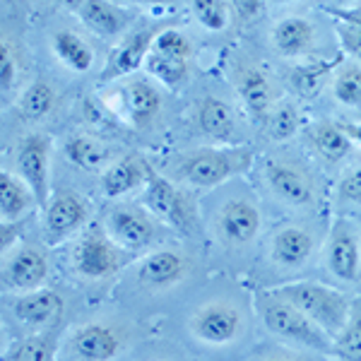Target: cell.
<instances>
[{"instance_id":"obj_25","label":"cell","mask_w":361,"mask_h":361,"mask_svg":"<svg viewBox=\"0 0 361 361\" xmlns=\"http://www.w3.org/2000/svg\"><path fill=\"white\" fill-rule=\"evenodd\" d=\"M306 140L313 147V152L328 164H340L342 159H347L354 145L347 133L342 130V123H333V121H318V123L308 126Z\"/></svg>"},{"instance_id":"obj_38","label":"cell","mask_w":361,"mask_h":361,"mask_svg":"<svg viewBox=\"0 0 361 361\" xmlns=\"http://www.w3.org/2000/svg\"><path fill=\"white\" fill-rule=\"evenodd\" d=\"M17 80H20V58H17L15 44L8 37L0 39V87L5 94L15 90Z\"/></svg>"},{"instance_id":"obj_31","label":"cell","mask_w":361,"mask_h":361,"mask_svg":"<svg viewBox=\"0 0 361 361\" xmlns=\"http://www.w3.org/2000/svg\"><path fill=\"white\" fill-rule=\"evenodd\" d=\"M145 68H147L149 78L159 80L169 90H178L190 75V61L157 54V51H149L147 61H145Z\"/></svg>"},{"instance_id":"obj_3","label":"cell","mask_w":361,"mask_h":361,"mask_svg":"<svg viewBox=\"0 0 361 361\" xmlns=\"http://www.w3.org/2000/svg\"><path fill=\"white\" fill-rule=\"evenodd\" d=\"M253 164V149L248 147H205L176 159V176L193 188H214L224 180L248 171Z\"/></svg>"},{"instance_id":"obj_35","label":"cell","mask_w":361,"mask_h":361,"mask_svg":"<svg viewBox=\"0 0 361 361\" xmlns=\"http://www.w3.org/2000/svg\"><path fill=\"white\" fill-rule=\"evenodd\" d=\"M5 361H56V345L51 335H32L17 342Z\"/></svg>"},{"instance_id":"obj_2","label":"cell","mask_w":361,"mask_h":361,"mask_svg":"<svg viewBox=\"0 0 361 361\" xmlns=\"http://www.w3.org/2000/svg\"><path fill=\"white\" fill-rule=\"evenodd\" d=\"M255 308H258V316L270 335H275L284 342H292V345L313 349L318 354L333 357V337L323 333L311 318L304 316L289 301L279 299L272 292H258L255 294Z\"/></svg>"},{"instance_id":"obj_6","label":"cell","mask_w":361,"mask_h":361,"mask_svg":"<svg viewBox=\"0 0 361 361\" xmlns=\"http://www.w3.org/2000/svg\"><path fill=\"white\" fill-rule=\"evenodd\" d=\"M142 205L159 222H166L178 231H193V224L197 222V209L190 195L176 188L171 180L157 171L149 173V180L142 193Z\"/></svg>"},{"instance_id":"obj_30","label":"cell","mask_w":361,"mask_h":361,"mask_svg":"<svg viewBox=\"0 0 361 361\" xmlns=\"http://www.w3.org/2000/svg\"><path fill=\"white\" fill-rule=\"evenodd\" d=\"M263 133L272 142H287L301 130V111L292 102H279L270 109L263 121Z\"/></svg>"},{"instance_id":"obj_43","label":"cell","mask_w":361,"mask_h":361,"mask_svg":"<svg viewBox=\"0 0 361 361\" xmlns=\"http://www.w3.org/2000/svg\"><path fill=\"white\" fill-rule=\"evenodd\" d=\"M20 226H22L20 222H3V224H0V248H3L5 255L13 250L15 241L20 238V234H22Z\"/></svg>"},{"instance_id":"obj_42","label":"cell","mask_w":361,"mask_h":361,"mask_svg":"<svg viewBox=\"0 0 361 361\" xmlns=\"http://www.w3.org/2000/svg\"><path fill=\"white\" fill-rule=\"evenodd\" d=\"M267 5L260 3V0H248V3H234L231 5V13H234V17L238 22H246V25H250V22H258L260 17H263Z\"/></svg>"},{"instance_id":"obj_32","label":"cell","mask_w":361,"mask_h":361,"mask_svg":"<svg viewBox=\"0 0 361 361\" xmlns=\"http://www.w3.org/2000/svg\"><path fill=\"white\" fill-rule=\"evenodd\" d=\"M58 94L46 80H34L20 97V114L27 121H42L56 109Z\"/></svg>"},{"instance_id":"obj_24","label":"cell","mask_w":361,"mask_h":361,"mask_svg":"<svg viewBox=\"0 0 361 361\" xmlns=\"http://www.w3.org/2000/svg\"><path fill=\"white\" fill-rule=\"evenodd\" d=\"M342 56L335 58H308V61L299 63L289 70V85L294 87V92L304 99H316L320 92L325 90V85L330 82V78L335 75V70L342 66Z\"/></svg>"},{"instance_id":"obj_26","label":"cell","mask_w":361,"mask_h":361,"mask_svg":"<svg viewBox=\"0 0 361 361\" xmlns=\"http://www.w3.org/2000/svg\"><path fill=\"white\" fill-rule=\"evenodd\" d=\"M195 126L209 140H226L236 130L234 109L219 97H205L195 106Z\"/></svg>"},{"instance_id":"obj_36","label":"cell","mask_w":361,"mask_h":361,"mask_svg":"<svg viewBox=\"0 0 361 361\" xmlns=\"http://www.w3.org/2000/svg\"><path fill=\"white\" fill-rule=\"evenodd\" d=\"M193 15L209 32H222L231 20V5L219 0H197L193 5Z\"/></svg>"},{"instance_id":"obj_1","label":"cell","mask_w":361,"mask_h":361,"mask_svg":"<svg viewBox=\"0 0 361 361\" xmlns=\"http://www.w3.org/2000/svg\"><path fill=\"white\" fill-rule=\"evenodd\" d=\"M270 292L299 308L304 316L311 318L313 323H316L323 333H328L333 340L345 330V325L349 323V316H352L354 301L349 299L345 292H340V289H335V287H328V284L292 282V284H282V287L270 289Z\"/></svg>"},{"instance_id":"obj_17","label":"cell","mask_w":361,"mask_h":361,"mask_svg":"<svg viewBox=\"0 0 361 361\" xmlns=\"http://www.w3.org/2000/svg\"><path fill=\"white\" fill-rule=\"evenodd\" d=\"M157 34L159 32H157V29H149V27L128 34L123 42L114 49V54L109 56L106 66H104L102 75H99V85L114 82V80L126 78V75L135 73L137 68H142L149 56V51H152V46H154Z\"/></svg>"},{"instance_id":"obj_34","label":"cell","mask_w":361,"mask_h":361,"mask_svg":"<svg viewBox=\"0 0 361 361\" xmlns=\"http://www.w3.org/2000/svg\"><path fill=\"white\" fill-rule=\"evenodd\" d=\"M333 97L345 106H361V66L357 61L342 63L335 70Z\"/></svg>"},{"instance_id":"obj_9","label":"cell","mask_w":361,"mask_h":361,"mask_svg":"<svg viewBox=\"0 0 361 361\" xmlns=\"http://www.w3.org/2000/svg\"><path fill=\"white\" fill-rule=\"evenodd\" d=\"M325 267L337 282L357 284L361 279V234L349 219H335L325 246Z\"/></svg>"},{"instance_id":"obj_23","label":"cell","mask_w":361,"mask_h":361,"mask_svg":"<svg viewBox=\"0 0 361 361\" xmlns=\"http://www.w3.org/2000/svg\"><path fill=\"white\" fill-rule=\"evenodd\" d=\"M63 296L54 289H34V292L20 294L13 301V313L17 320L34 328H44V325L56 323L63 316Z\"/></svg>"},{"instance_id":"obj_11","label":"cell","mask_w":361,"mask_h":361,"mask_svg":"<svg viewBox=\"0 0 361 361\" xmlns=\"http://www.w3.org/2000/svg\"><path fill=\"white\" fill-rule=\"evenodd\" d=\"M214 226H217V236L224 246L246 248L263 229V214L250 197H231L219 207Z\"/></svg>"},{"instance_id":"obj_22","label":"cell","mask_w":361,"mask_h":361,"mask_svg":"<svg viewBox=\"0 0 361 361\" xmlns=\"http://www.w3.org/2000/svg\"><path fill=\"white\" fill-rule=\"evenodd\" d=\"M154 169L145 161L142 154H126L118 161H114L106 171L102 173V190L109 197H123L133 190L147 185L149 173Z\"/></svg>"},{"instance_id":"obj_5","label":"cell","mask_w":361,"mask_h":361,"mask_svg":"<svg viewBox=\"0 0 361 361\" xmlns=\"http://www.w3.org/2000/svg\"><path fill=\"white\" fill-rule=\"evenodd\" d=\"M73 270L80 279L87 282H102L114 277L123 265V253L116 246V241L109 236V231L99 224L87 226L80 236V241L73 248Z\"/></svg>"},{"instance_id":"obj_29","label":"cell","mask_w":361,"mask_h":361,"mask_svg":"<svg viewBox=\"0 0 361 361\" xmlns=\"http://www.w3.org/2000/svg\"><path fill=\"white\" fill-rule=\"evenodd\" d=\"M51 49L58 61L63 63L73 73H90L94 66V51L85 42L80 34L70 32V29H61L51 37Z\"/></svg>"},{"instance_id":"obj_27","label":"cell","mask_w":361,"mask_h":361,"mask_svg":"<svg viewBox=\"0 0 361 361\" xmlns=\"http://www.w3.org/2000/svg\"><path fill=\"white\" fill-rule=\"evenodd\" d=\"M39 205L34 190L25 183V178L13 171L0 173V219L3 222H20Z\"/></svg>"},{"instance_id":"obj_39","label":"cell","mask_w":361,"mask_h":361,"mask_svg":"<svg viewBox=\"0 0 361 361\" xmlns=\"http://www.w3.org/2000/svg\"><path fill=\"white\" fill-rule=\"evenodd\" d=\"M337 205L340 207L361 205V161L352 164L342 173L340 183H337Z\"/></svg>"},{"instance_id":"obj_7","label":"cell","mask_w":361,"mask_h":361,"mask_svg":"<svg viewBox=\"0 0 361 361\" xmlns=\"http://www.w3.org/2000/svg\"><path fill=\"white\" fill-rule=\"evenodd\" d=\"M265 183L279 202L289 207L316 205V180L311 171L292 157H272L265 164Z\"/></svg>"},{"instance_id":"obj_19","label":"cell","mask_w":361,"mask_h":361,"mask_svg":"<svg viewBox=\"0 0 361 361\" xmlns=\"http://www.w3.org/2000/svg\"><path fill=\"white\" fill-rule=\"evenodd\" d=\"M118 106L135 128H149L161 114V92L149 80H128L118 92Z\"/></svg>"},{"instance_id":"obj_12","label":"cell","mask_w":361,"mask_h":361,"mask_svg":"<svg viewBox=\"0 0 361 361\" xmlns=\"http://www.w3.org/2000/svg\"><path fill=\"white\" fill-rule=\"evenodd\" d=\"M190 258L183 250L176 248H159L147 253L135 265V279L140 287L161 292V289H171L183 282L190 275Z\"/></svg>"},{"instance_id":"obj_8","label":"cell","mask_w":361,"mask_h":361,"mask_svg":"<svg viewBox=\"0 0 361 361\" xmlns=\"http://www.w3.org/2000/svg\"><path fill=\"white\" fill-rule=\"evenodd\" d=\"M128 347V333L121 325L92 320L68 337V361H114Z\"/></svg>"},{"instance_id":"obj_4","label":"cell","mask_w":361,"mask_h":361,"mask_svg":"<svg viewBox=\"0 0 361 361\" xmlns=\"http://www.w3.org/2000/svg\"><path fill=\"white\" fill-rule=\"evenodd\" d=\"M246 330V313L231 299H209L188 318V333L207 347H226Z\"/></svg>"},{"instance_id":"obj_21","label":"cell","mask_w":361,"mask_h":361,"mask_svg":"<svg viewBox=\"0 0 361 361\" xmlns=\"http://www.w3.org/2000/svg\"><path fill=\"white\" fill-rule=\"evenodd\" d=\"M70 8L78 13V17L92 32L104 39L123 34L133 17L123 5L109 3V0H80V3H70Z\"/></svg>"},{"instance_id":"obj_13","label":"cell","mask_w":361,"mask_h":361,"mask_svg":"<svg viewBox=\"0 0 361 361\" xmlns=\"http://www.w3.org/2000/svg\"><path fill=\"white\" fill-rule=\"evenodd\" d=\"M90 219V202L75 190H58L46 202L44 234L49 243H61L68 236L78 234Z\"/></svg>"},{"instance_id":"obj_41","label":"cell","mask_w":361,"mask_h":361,"mask_svg":"<svg viewBox=\"0 0 361 361\" xmlns=\"http://www.w3.org/2000/svg\"><path fill=\"white\" fill-rule=\"evenodd\" d=\"M328 15H333L337 22H345V25H352V27H359L361 29V3H354V5H337V3H330V5H320Z\"/></svg>"},{"instance_id":"obj_20","label":"cell","mask_w":361,"mask_h":361,"mask_svg":"<svg viewBox=\"0 0 361 361\" xmlns=\"http://www.w3.org/2000/svg\"><path fill=\"white\" fill-rule=\"evenodd\" d=\"M318 44V29L308 17L287 15L272 27V46L284 58H306Z\"/></svg>"},{"instance_id":"obj_44","label":"cell","mask_w":361,"mask_h":361,"mask_svg":"<svg viewBox=\"0 0 361 361\" xmlns=\"http://www.w3.org/2000/svg\"><path fill=\"white\" fill-rule=\"evenodd\" d=\"M248 361H318L311 357H304V354H296V352H282V349H275V352H263V354H255Z\"/></svg>"},{"instance_id":"obj_15","label":"cell","mask_w":361,"mask_h":361,"mask_svg":"<svg viewBox=\"0 0 361 361\" xmlns=\"http://www.w3.org/2000/svg\"><path fill=\"white\" fill-rule=\"evenodd\" d=\"M49 277V260L42 248L20 246L5 255L3 263V287L5 292L27 294L42 289Z\"/></svg>"},{"instance_id":"obj_18","label":"cell","mask_w":361,"mask_h":361,"mask_svg":"<svg viewBox=\"0 0 361 361\" xmlns=\"http://www.w3.org/2000/svg\"><path fill=\"white\" fill-rule=\"evenodd\" d=\"M234 85L236 92L241 97L243 106L258 121H263L270 109L275 106V85L267 75L253 63H236L234 66Z\"/></svg>"},{"instance_id":"obj_37","label":"cell","mask_w":361,"mask_h":361,"mask_svg":"<svg viewBox=\"0 0 361 361\" xmlns=\"http://www.w3.org/2000/svg\"><path fill=\"white\" fill-rule=\"evenodd\" d=\"M152 51L164 54V56H173V58H183V61H190L195 54L193 42H190L183 32H178V29H164V32L157 34Z\"/></svg>"},{"instance_id":"obj_28","label":"cell","mask_w":361,"mask_h":361,"mask_svg":"<svg viewBox=\"0 0 361 361\" xmlns=\"http://www.w3.org/2000/svg\"><path fill=\"white\" fill-rule=\"evenodd\" d=\"M63 152L70 159V164H75L78 169H85V171L99 173L106 171L111 161V147L106 142L90 135H73L66 140V147Z\"/></svg>"},{"instance_id":"obj_40","label":"cell","mask_w":361,"mask_h":361,"mask_svg":"<svg viewBox=\"0 0 361 361\" xmlns=\"http://www.w3.org/2000/svg\"><path fill=\"white\" fill-rule=\"evenodd\" d=\"M337 39H340L342 49L361 66V29L345 25V22H337Z\"/></svg>"},{"instance_id":"obj_10","label":"cell","mask_w":361,"mask_h":361,"mask_svg":"<svg viewBox=\"0 0 361 361\" xmlns=\"http://www.w3.org/2000/svg\"><path fill=\"white\" fill-rule=\"evenodd\" d=\"M104 229L116 241V246L126 250H140L159 236V219L147 207L116 205L109 209L104 219Z\"/></svg>"},{"instance_id":"obj_45","label":"cell","mask_w":361,"mask_h":361,"mask_svg":"<svg viewBox=\"0 0 361 361\" xmlns=\"http://www.w3.org/2000/svg\"><path fill=\"white\" fill-rule=\"evenodd\" d=\"M342 130L347 133L352 142L361 145V123H342Z\"/></svg>"},{"instance_id":"obj_16","label":"cell","mask_w":361,"mask_h":361,"mask_svg":"<svg viewBox=\"0 0 361 361\" xmlns=\"http://www.w3.org/2000/svg\"><path fill=\"white\" fill-rule=\"evenodd\" d=\"M318 236L306 224H284L272 234L270 260L279 270H299L313 258Z\"/></svg>"},{"instance_id":"obj_33","label":"cell","mask_w":361,"mask_h":361,"mask_svg":"<svg viewBox=\"0 0 361 361\" xmlns=\"http://www.w3.org/2000/svg\"><path fill=\"white\" fill-rule=\"evenodd\" d=\"M333 357L337 361H361V301H354L349 323L335 337Z\"/></svg>"},{"instance_id":"obj_14","label":"cell","mask_w":361,"mask_h":361,"mask_svg":"<svg viewBox=\"0 0 361 361\" xmlns=\"http://www.w3.org/2000/svg\"><path fill=\"white\" fill-rule=\"evenodd\" d=\"M49 166H51V137L46 133H32L17 145V171L34 190L39 205L46 207L49 197Z\"/></svg>"}]
</instances>
